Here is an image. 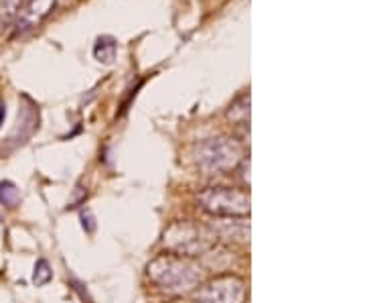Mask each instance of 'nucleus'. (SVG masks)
Here are the masks:
<instances>
[{
    "instance_id": "obj_6",
    "label": "nucleus",
    "mask_w": 365,
    "mask_h": 303,
    "mask_svg": "<svg viewBox=\"0 0 365 303\" xmlns=\"http://www.w3.org/2000/svg\"><path fill=\"white\" fill-rule=\"evenodd\" d=\"M223 237L227 240H235V242H248L250 238V224L242 222V220H225V222H217V230L215 237Z\"/></svg>"
},
{
    "instance_id": "obj_2",
    "label": "nucleus",
    "mask_w": 365,
    "mask_h": 303,
    "mask_svg": "<svg viewBox=\"0 0 365 303\" xmlns=\"http://www.w3.org/2000/svg\"><path fill=\"white\" fill-rule=\"evenodd\" d=\"M215 232L205 226L191 224V222H177L165 232L167 249L182 257H195L207 252L215 244Z\"/></svg>"
},
{
    "instance_id": "obj_9",
    "label": "nucleus",
    "mask_w": 365,
    "mask_h": 303,
    "mask_svg": "<svg viewBox=\"0 0 365 303\" xmlns=\"http://www.w3.org/2000/svg\"><path fill=\"white\" fill-rule=\"evenodd\" d=\"M19 198H21V194H19L16 185L11 184V182H2V184H0V202H2L4 206L14 208Z\"/></svg>"
},
{
    "instance_id": "obj_7",
    "label": "nucleus",
    "mask_w": 365,
    "mask_h": 303,
    "mask_svg": "<svg viewBox=\"0 0 365 303\" xmlns=\"http://www.w3.org/2000/svg\"><path fill=\"white\" fill-rule=\"evenodd\" d=\"M53 6H55V0H26V6L23 9L25 25L41 21L43 16H47V14L51 13Z\"/></svg>"
},
{
    "instance_id": "obj_1",
    "label": "nucleus",
    "mask_w": 365,
    "mask_h": 303,
    "mask_svg": "<svg viewBox=\"0 0 365 303\" xmlns=\"http://www.w3.org/2000/svg\"><path fill=\"white\" fill-rule=\"evenodd\" d=\"M148 275L160 289L170 293H187L201 283L203 269L185 257L165 254L148 264Z\"/></svg>"
},
{
    "instance_id": "obj_11",
    "label": "nucleus",
    "mask_w": 365,
    "mask_h": 303,
    "mask_svg": "<svg viewBox=\"0 0 365 303\" xmlns=\"http://www.w3.org/2000/svg\"><path fill=\"white\" fill-rule=\"evenodd\" d=\"M4 114H6V112H4V106L0 104V124H2V119H4Z\"/></svg>"
},
{
    "instance_id": "obj_10",
    "label": "nucleus",
    "mask_w": 365,
    "mask_h": 303,
    "mask_svg": "<svg viewBox=\"0 0 365 303\" xmlns=\"http://www.w3.org/2000/svg\"><path fill=\"white\" fill-rule=\"evenodd\" d=\"M49 279H51L49 264L45 263V261H39V263H37V267H35V275H33L35 285H45V283H49Z\"/></svg>"
},
{
    "instance_id": "obj_12",
    "label": "nucleus",
    "mask_w": 365,
    "mask_h": 303,
    "mask_svg": "<svg viewBox=\"0 0 365 303\" xmlns=\"http://www.w3.org/2000/svg\"><path fill=\"white\" fill-rule=\"evenodd\" d=\"M177 303H191V302H177ZM195 303H199V302H195Z\"/></svg>"
},
{
    "instance_id": "obj_4",
    "label": "nucleus",
    "mask_w": 365,
    "mask_h": 303,
    "mask_svg": "<svg viewBox=\"0 0 365 303\" xmlns=\"http://www.w3.org/2000/svg\"><path fill=\"white\" fill-rule=\"evenodd\" d=\"M240 146L235 145L234 141L227 139H213L199 146L197 153V163L201 169L205 172H225L232 169L235 163L240 161Z\"/></svg>"
},
{
    "instance_id": "obj_8",
    "label": "nucleus",
    "mask_w": 365,
    "mask_h": 303,
    "mask_svg": "<svg viewBox=\"0 0 365 303\" xmlns=\"http://www.w3.org/2000/svg\"><path fill=\"white\" fill-rule=\"evenodd\" d=\"M93 55L100 64L110 66L114 59H116V41L112 37H100L96 41V47H93Z\"/></svg>"
},
{
    "instance_id": "obj_3",
    "label": "nucleus",
    "mask_w": 365,
    "mask_h": 303,
    "mask_svg": "<svg viewBox=\"0 0 365 303\" xmlns=\"http://www.w3.org/2000/svg\"><path fill=\"white\" fill-rule=\"evenodd\" d=\"M197 202L203 210L217 216H244L250 212V196L246 192L227 189V187H211L197 196Z\"/></svg>"
},
{
    "instance_id": "obj_5",
    "label": "nucleus",
    "mask_w": 365,
    "mask_h": 303,
    "mask_svg": "<svg viewBox=\"0 0 365 303\" xmlns=\"http://www.w3.org/2000/svg\"><path fill=\"white\" fill-rule=\"evenodd\" d=\"M199 303H244L246 283L237 277H220L195 293Z\"/></svg>"
}]
</instances>
